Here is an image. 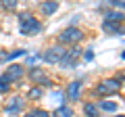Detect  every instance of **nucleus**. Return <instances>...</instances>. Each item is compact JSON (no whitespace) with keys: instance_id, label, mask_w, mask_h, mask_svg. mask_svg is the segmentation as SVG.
Instances as JSON below:
<instances>
[{"instance_id":"nucleus-3","label":"nucleus","mask_w":125,"mask_h":117,"mask_svg":"<svg viewBox=\"0 0 125 117\" xmlns=\"http://www.w3.org/2000/svg\"><path fill=\"white\" fill-rule=\"evenodd\" d=\"M62 57H65V48L62 46H52V48H48L42 54V58H44L46 63H61Z\"/></svg>"},{"instance_id":"nucleus-19","label":"nucleus","mask_w":125,"mask_h":117,"mask_svg":"<svg viewBox=\"0 0 125 117\" xmlns=\"http://www.w3.org/2000/svg\"><path fill=\"white\" fill-rule=\"evenodd\" d=\"M121 77H123V80H125V71H123V75H121Z\"/></svg>"},{"instance_id":"nucleus-10","label":"nucleus","mask_w":125,"mask_h":117,"mask_svg":"<svg viewBox=\"0 0 125 117\" xmlns=\"http://www.w3.org/2000/svg\"><path fill=\"white\" fill-rule=\"evenodd\" d=\"M83 113H85L88 117H98V115H100V109L96 107L94 103H85V105H83Z\"/></svg>"},{"instance_id":"nucleus-5","label":"nucleus","mask_w":125,"mask_h":117,"mask_svg":"<svg viewBox=\"0 0 125 117\" xmlns=\"http://www.w3.org/2000/svg\"><path fill=\"white\" fill-rule=\"evenodd\" d=\"M19 77H23V67L21 65H10L9 69H6V73H4V80L9 82H15V80H19Z\"/></svg>"},{"instance_id":"nucleus-8","label":"nucleus","mask_w":125,"mask_h":117,"mask_svg":"<svg viewBox=\"0 0 125 117\" xmlns=\"http://www.w3.org/2000/svg\"><path fill=\"white\" fill-rule=\"evenodd\" d=\"M79 90H81V82H71L67 88V96L71 100H79Z\"/></svg>"},{"instance_id":"nucleus-15","label":"nucleus","mask_w":125,"mask_h":117,"mask_svg":"<svg viewBox=\"0 0 125 117\" xmlns=\"http://www.w3.org/2000/svg\"><path fill=\"white\" fill-rule=\"evenodd\" d=\"M10 90V86H9V82L4 80V77H0V92H9Z\"/></svg>"},{"instance_id":"nucleus-2","label":"nucleus","mask_w":125,"mask_h":117,"mask_svg":"<svg viewBox=\"0 0 125 117\" xmlns=\"http://www.w3.org/2000/svg\"><path fill=\"white\" fill-rule=\"evenodd\" d=\"M58 40H61V44H77L79 40H83V32L79 27H67L58 36Z\"/></svg>"},{"instance_id":"nucleus-17","label":"nucleus","mask_w":125,"mask_h":117,"mask_svg":"<svg viewBox=\"0 0 125 117\" xmlns=\"http://www.w3.org/2000/svg\"><path fill=\"white\" fill-rule=\"evenodd\" d=\"M40 96H42L40 88H31V90H29V98H40Z\"/></svg>"},{"instance_id":"nucleus-11","label":"nucleus","mask_w":125,"mask_h":117,"mask_svg":"<svg viewBox=\"0 0 125 117\" xmlns=\"http://www.w3.org/2000/svg\"><path fill=\"white\" fill-rule=\"evenodd\" d=\"M56 9H58V2H56V0H48V2H44V4H42L44 15H52V13H56Z\"/></svg>"},{"instance_id":"nucleus-13","label":"nucleus","mask_w":125,"mask_h":117,"mask_svg":"<svg viewBox=\"0 0 125 117\" xmlns=\"http://www.w3.org/2000/svg\"><path fill=\"white\" fill-rule=\"evenodd\" d=\"M98 105L104 111H117V103H113V100H102V103H98Z\"/></svg>"},{"instance_id":"nucleus-14","label":"nucleus","mask_w":125,"mask_h":117,"mask_svg":"<svg viewBox=\"0 0 125 117\" xmlns=\"http://www.w3.org/2000/svg\"><path fill=\"white\" fill-rule=\"evenodd\" d=\"M0 4L4 6L6 11H15L17 9V0H0Z\"/></svg>"},{"instance_id":"nucleus-9","label":"nucleus","mask_w":125,"mask_h":117,"mask_svg":"<svg viewBox=\"0 0 125 117\" xmlns=\"http://www.w3.org/2000/svg\"><path fill=\"white\" fill-rule=\"evenodd\" d=\"M23 109V100L21 98H10L9 105H6V111L9 113H19Z\"/></svg>"},{"instance_id":"nucleus-7","label":"nucleus","mask_w":125,"mask_h":117,"mask_svg":"<svg viewBox=\"0 0 125 117\" xmlns=\"http://www.w3.org/2000/svg\"><path fill=\"white\" fill-rule=\"evenodd\" d=\"M31 80L36 82V84H48L50 82V77L46 75V71H42V69H31Z\"/></svg>"},{"instance_id":"nucleus-1","label":"nucleus","mask_w":125,"mask_h":117,"mask_svg":"<svg viewBox=\"0 0 125 117\" xmlns=\"http://www.w3.org/2000/svg\"><path fill=\"white\" fill-rule=\"evenodd\" d=\"M42 29L40 21L38 19H33V15L29 13V11H25V13L19 15V32L23 34V36H31V34H38Z\"/></svg>"},{"instance_id":"nucleus-12","label":"nucleus","mask_w":125,"mask_h":117,"mask_svg":"<svg viewBox=\"0 0 125 117\" xmlns=\"http://www.w3.org/2000/svg\"><path fill=\"white\" fill-rule=\"evenodd\" d=\"M52 117H73V111L69 107H58L56 111L52 113Z\"/></svg>"},{"instance_id":"nucleus-20","label":"nucleus","mask_w":125,"mask_h":117,"mask_svg":"<svg viewBox=\"0 0 125 117\" xmlns=\"http://www.w3.org/2000/svg\"><path fill=\"white\" fill-rule=\"evenodd\" d=\"M117 117H125V115H117Z\"/></svg>"},{"instance_id":"nucleus-18","label":"nucleus","mask_w":125,"mask_h":117,"mask_svg":"<svg viewBox=\"0 0 125 117\" xmlns=\"http://www.w3.org/2000/svg\"><path fill=\"white\" fill-rule=\"evenodd\" d=\"M113 4H115L117 9H121V11H125V0H113Z\"/></svg>"},{"instance_id":"nucleus-4","label":"nucleus","mask_w":125,"mask_h":117,"mask_svg":"<svg viewBox=\"0 0 125 117\" xmlns=\"http://www.w3.org/2000/svg\"><path fill=\"white\" fill-rule=\"evenodd\" d=\"M119 88H121V82L115 80V77H111V80H104L96 88V94H111V92H117Z\"/></svg>"},{"instance_id":"nucleus-16","label":"nucleus","mask_w":125,"mask_h":117,"mask_svg":"<svg viewBox=\"0 0 125 117\" xmlns=\"http://www.w3.org/2000/svg\"><path fill=\"white\" fill-rule=\"evenodd\" d=\"M25 117H50V115L44 113V111H31V113H27Z\"/></svg>"},{"instance_id":"nucleus-6","label":"nucleus","mask_w":125,"mask_h":117,"mask_svg":"<svg viewBox=\"0 0 125 117\" xmlns=\"http://www.w3.org/2000/svg\"><path fill=\"white\" fill-rule=\"evenodd\" d=\"M104 21L106 23H123L125 21V13H121V11H111V13H106V17H104Z\"/></svg>"}]
</instances>
